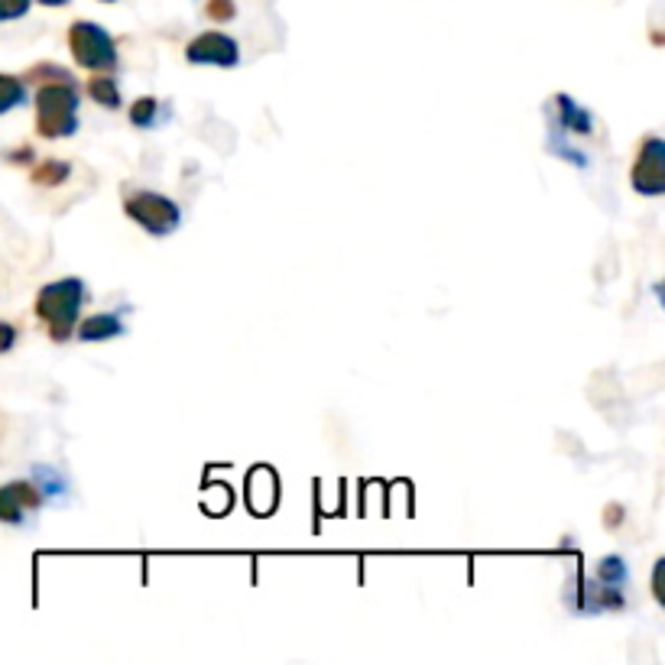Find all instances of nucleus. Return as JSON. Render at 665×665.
<instances>
[{"instance_id":"nucleus-1","label":"nucleus","mask_w":665,"mask_h":665,"mask_svg":"<svg viewBox=\"0 0 665 665\" xmlns=\"http://www.w3.org/2000/svg\"><path fill=\"white\" fill-rule=\"evenodd\" d=\"M33 105H37L39 137H46V140H66V137H72L75 130H78V105H81V95H78L75 75L39 81L37 95H33Z\"/></svg>"},{"instance_id":"nucleus-2","label":"nucleus","mask_w":665,"mask_h":665,"mask_svg":"<svg viewBox=\"0 0 665 665\" xmlns=\"http://www.w3.org/2000/svg\"><path fill=\"white\" fill-rule=\"evenodd\" d=\"M85 299H88V286L81 276H62L56 283H46L37 293V319L46 322L49 338L56 344L69 341L75 334Z\"/></svg>"},{"instance_id":"nucleus-3","label":"nucleus","mask_w":665,"mask_h":665,"mask_svg":"<svg viewBox=\"0 0 665 665\" xmlns=\"http://www.w3.org/2000/svg\"><path fill=\"white\" fill-rule=\"evenodd\" d=\"M69 49H72L75 62L88 72H114L120 62V52H117L111 33L91 20H78L69 27Z\"/></svg>"},{"instance_id":"nucleus-4","label":"nucleus","mask_w":665,"mask_h":665,"mask_svg":"<svg viewBox=\"0 0 665 665\" xmlns=\"http://www.w3.org/2000/svg\"><path fill=\"white\" fill-rule=\"evenodd\" d=\"M124 212H127L130 222L137 224V227H144L153 237H166V234H173V231L183 224L179 205H176L169 195L149 192V188L130 192V195L124 198Z\"/></svg>"},{"instance_id":"nucleus-5","label":"nucleus","mask_w":665,"mask_h":665,"mask_svg":"<svg viewBox=\"0 0 665 665\" xmlns=\"http://www.w3.org/2000/svg\"><path fill=\"white\" fill-rule=\"evenodd\" d=\"M629 185L643 198H659L665 192V140L663 137H646L639 144V153L629 169Z\"/></svg>"},{"instance_id":"nucleus-6","label":"nucleus","mask_w":665,"mask_h":665,"mask_svg":"<svg viewBox=\"0 0 665 665\" xmlns=\"http://www.w3.org/2000/svg\"><path fill=\"white\" fill-rule=\"evenodd\" d=\"M185 59L192 66H218V69H234L241 62V46L237 39L227 37L222 30L198 33L185 46Z\"/></svg>"},{"instance_id":"nucleus-7","label":"nucleus","mask_w":665,"mask_h":665,"mask_svg":"<svg viewBox=\"0 0 665 665\" xmlns=\"http://www.w3.org/2000/svg\"><path fill=\"white\" fill-rule=\"evenodd\" d=\"M42 490L33 481H13L0 487V522L7 526H20L30 510L42 507Z\"/></svg>"},{"instance_id":"nucleus-8","label":"nucleus","mask_w":665,"mask_h":665,"mask_svg":"<svg viewBox=\"0 0 665 665\" xmlns=\"http://www.w3.org/2000/svg\"><path fill=\"white\" fill-rule=\"evenodd\" d=\"M124 332H127V329H124V322H120L114 312L88 315L85 322L75 325V338H78V341H88V344H91V341H95V344H98V341H111V338H120Z\"/></svg>"},{"instance_id":"nucleus-9","label":"nucleus","mask_w":665,"mask_h":665,"mask_svg":"<svg viewBox=\"0 0 665 665\" xmlns=\"http://www.w3.org/2000/svg\"><path fill=\"white\" fill-rule=\"evenodd\" d=\"M555 108H558V124L578 137H591L594 134V117L591 111H585L578 101H571L568 95H555Z\"/></svg>"},{"instance_id":"nucleus-10","label":"nucleus","mask_w":665,"mask_h":665,"mask_svg":"<svg viewBox=\"0 0 665 665\" xmlns=\"http://www.w3.org/2000/svg\"><path fill=\"white\" fill-rule=\"evenodd\" d=\"M85 91H88V98H91L95 105H101V108H108V111H117L120 101H124L111 72H91V78L85 81Z\"/></svg>"},{"instance_id":"nucleus-11","label":"nucleus","mask_w":665,"mask_h":665,"mask_svg":"<svg viewBox=\"0 0 665 665\" xmlns=\"http://www.w3.org/2000/svg\"><path fill=\"white\" fill-rule=\"evenodd\" d=\"M27 81L17 78V75H3L0 72V114H10L13 108L27 105Z\"/></svg>"},{"instance_id":"nucleus-12","label":"nucleus","mask_w":665,"mask_h":665,"mask_svg":"<svg viewBox=\"0 0 665 665\" xmlns=\"http://www.w3.org/2000/svg\"><path fill=\"white\" fill-rule=\"evenodd\" d=\"M163 114H166V108L156 101V98H140V101H134L130 105V111H127V117H130V124L134 127H156V124H163Z\"/></svg>"},{"instance_id":"nucleus-13","label":"nucleus","mask_w":665,"mask_h":665,"mask_svg":"<svg viewBox=\"0 0 665 665\" xmlns=\"http://www.w3.org/2000/svg\"><path fill=\"white\" fill-rule=\"evenodd\" d=\"M69 173H72L69 163H62V159H46V163H39L37 169H33V183L42 185V188H56V185H62L69 179Z\"/></svg>"},{"instance_id":"nucleus-14","label":"nucleus","mask_w":665,"mask_h":665,"mask_svg":"<svg viewBox=\"0 0 665 665\" xmlns=\"http://www.w3.org/2000/svg\"><path fill=\"white\" fill-rule=\"evenodd\" d=\"M597 578H600L607 588H624V585H627V565H624V558H620V555L604 558L600 568H597Z\"/></svg>"},{"instance_id":"nucleus-15","label":"nucleus","mask_w":665,"mask_h":665,"mask_svg":"<svg viewBox=\"0 0 665 665\" xmlns=\"http://www.w3.org/2000/svg\"><path fill=\"white\" fill-rule=\"evenodd\" d=\"M30 7H33V0H0V23H10V20L27 17Z\"/></svg>"},{"instance_id":"nucleus-16","label":"nucleus","mask_w":665,"mask_h":665,"mask_svg":"<svg viewBox=\"0 0 665 665\" xmlns=\"http://www.w3.org/2000/svg\"><path fill=\"white\" fill-rule=\"evenodd\" d=\"M205 13H208L212 20H234V17H237V7H234V0H208V3H205Z\"/></svg>"},{"instance_id":"nucleus-17","label":"nucleus","mask_w":665,"mask_h":665,"mask_svg":"<svg viewBox=\"0 0 665 665\" xmlns=\"http://www.w3.org/2000/svg\"><path fill=\"white\" fill-rule=\"evenodd\" d=\"M17 344V329L10 322H0V354H7Z\"/></svg>"},{"instance_id":"nucleus-18","label":"nucleus","mask_w":665,"mask_h":665,"mask_svg":"<svg viewBox=\"0 0 665 665\" xmlns=\"http://www.w3.org/2000/svg\"><path fill=\"white\" fill-rule=\"evenodd\" d=\"M7 159H13V163H27V159H33V153H30V149H20V153H10Z\"/></svg>"},{"instance_id":"nucleus-19","label":"nucleus","mask_w":665,"mask_h":665,"mask_svg":"<svg viewBox=\"0 0 665 665\" xmlns=\"http://www.w3.org/2000/svg\"><path fill=\"white\" fill-rule=\"evenodd\" d=\"M39 3H42V7H66L69 0H39Z\"/></svg>"},{"instance_id":"nucleus-20","label":"nucleus","mask_w":665,"mask_h":665,"mask_svg":"<svg viewBox=\"0 0 665 665\" xmlns=\"http://www.w3.org/2000/svg\"><path fill=\"white\" fill-rule=\"evenodd\" d=\"M105 3H114V0H105Z\"/></svg>"}]
</instances>
